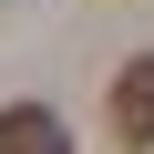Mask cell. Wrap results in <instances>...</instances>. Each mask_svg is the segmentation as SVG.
Instances as JSON below:
<instances>
[{
  "label": "cell",
  "instance_id": "6da1fadb",
  "mask_svg": "<svg viewBox=\"0 0 154 154\" xmlns=\"http://www.w3.org/2000/svg\"><path fill=\"white\" fill-rule=\"evenodd\" d=\"M113 134H123V144L154 134V62H123V82H113Z\"/></svg>",
  "mask_w": 154,
  "mask_h": 154
},
{
  "label": "cell",
  "instance_id": "7a4b0ae2",
  "mask_svg": "<svg viewBox=\"0 0 154 154\" xmlns=\"http://www.w3.org/2000/svg\"><path fill=\"white\" fill-rule=\"evenodd\" d=\"M0 144H31V154H51V144H62V123H51L41 103H21V113H0Z\"/></svg>",
  "mask_w": 154,
  "mask_h": 154
}]
</instances>
